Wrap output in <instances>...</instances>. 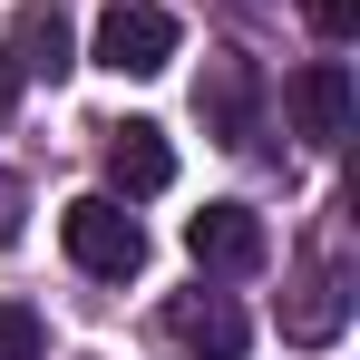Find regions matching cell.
I'll list each match as a JSON object with an SVG mask.
<instances>
[{
	"instance_id": "4",
	"label": "cell",
	"mask_w": 360,
	"mask_h": 360,
	"mask_svg": "<svg viewBox=\"0 0 360 360\" xmlns=\"http://www.w3.org/2000/svg\"><path fill=\"white\" fill-rule=\"evenodd\" d=\"M283 108H292V127L311 146H341V136H351V68L341 59H302L292 88H283Z\"/></svg>"
},
{
	"instance_id": "9",
	"label": "cell",
	"mask_w": 360,
	"mask_h": 360,
	"mask_svg": "<svg viewBox=\"0 0 360 360\" xmlns=\"http://www.w3.org/2000/svg\"><path fill=\"white\" fill-rule=\"evenodd\" d=\"M341 311H351V302H341V273H311V283H302V302H292V311H283V331L321 351V341L341 331Z\"/></svg>"
},
{
	"instance_id": "6",
	"label": "cell",
	"mask_w": 360,
	"mask_h": 360,
	"mask_svg": "<svg viewBox=\"0 0 360 360\" xmlns=\"http://www.w3.org/2000/svg\"><path fill=\"white\" fill-rule=\"evenodd\" d=\"M108 185H117V195H166V185H176V146H166V127H146V117L108 127Z\"/></svg>"
},
{
	"instance_id": "5",
	"label": "cell",
	"mask_w": 360,
	"mask_h": 360,
	"mask_svg": "<svg viewBox=\"0 0 360 360\" xmlns=\"http://www.w3.org/2000/svg\"><path fill=\"white\" fill-rule=\"evenodd\" d=\"M185 253H195L205 273H253V263H263V214H253V205H205V214L185 224Z\"/></svg>"
},
{
	"instance_id": "1",
	"label": "cell",
	"mask_w": 360,
	"mask_h": 360,
	"mask_svg": "<svg viewBox=\"0 0 360 360\" xmlns=\"http://www.w3.org/2000/svg\"><path fill=\"white\" fill-rule=\"evenodd\" d=\"M59 243L78 273H98V283H127L136 263H146V224L127 214V195H78L59 214Z\"/></svg>"
},
{
	"instance_id": "8",
	"label": "cell",
	"mask_w": 360,
	"mask_h": 360,
	"mask_svg": "<svg viewBox=\"0 0 360 360\" xmlns=\"http://www.w3.org/2000/svg\"><path fill=\"white\" fill-rule=\"evenodd\" d=\"M176 341H185L195 360H243V311H234L224 292H205V302L176 311Z\"/></svg>"
},
{
	"instance_id": "3",
	"label": "cell",
	"mask_w": 360,
	"mask_h": 360,
	"mask_svg": "<svg viewBox=\"0 0 360 360\" xmlns=\"http://www.w3.org/2000/svg\"><path fill=\"white\" fill-rule=\"evenodd\" d=\"M253 98H263L253 59H243V49H214L205 78H195V117H205V136H214V146H243V136H253Z\"/></svg>"
},
{
	"instance_id": "11",
	"label": "cell",
	"mask_w": 360,
	"mask_h": 360,
	"mask_svg": "<svg viewBox=\"0 0 360 360\" xmlns=\"http://www.w3.org/2000/svg\"><path fill=\"white\" fill-rule=\"evenodd\" d=\"M321 39H360V0H302Z\"/></svg>"
},
{
	"instance_id": "12",
	"label": "cell",
	"mask_w": 360,
	"mask_h": 360,
	"mask_svg": "<svg viewBox=\"0 0 360 360\" xmlns=\"http://www.w3.org/2000/svg\"><path fill=\"white\" fill-rule=\"evenodd\" d=\"M20 234V176H0V243Z\"/></svg>"
},
{
	"instance_id": "2",
	"label": "cell",
	"mask_w": 360,
	"mask_h": 360,
	"mask_svg": "<svg viewBox=\"0 0 360 360\" xmlns=\"http://www.w3.org/2000/svg\"><path fill=\"white\" fill-rule=\"evenodd\" d=\"M166 59H176V10H156V0H117V10L98 20V68H117V78H156Z\"/></svg>"
},
{
	"instance_id": "10",
	"label": "cell",
	"mask_w": 360,
	"mask_h": 360,
	"mask_svg": "<svg viewBox=\"0 0 360 360\" xmlns=\"http://www.w3.org/2000/svg\"><path fill=\"white\" fill-rule=\"evenodd\" d=\"M39 341H49V331H39V311H30V302H10V311H0V360H39Z\"/></svg>"
},
{
	"instance_id": "7",
	"label": "cell",
	"mask_w": 360,
	"mask_h": 360,
	"mask_svg": "<svg viewBox=\"0 0 360 360\" xmlns=\"http://www.w3.org/2000/svg\"><path fill=\"white\" fill-rule=\"evenodd\" d=\"M0 59L20 68V78H59V68H68V20H59V0H30Z\"/></svg>"
}]
</instances>
